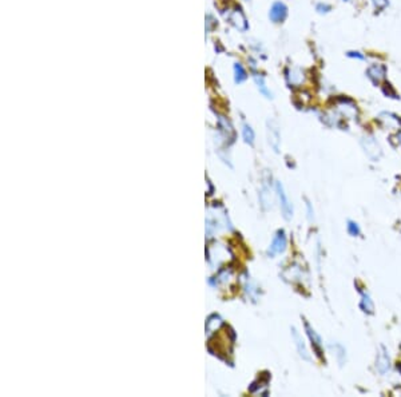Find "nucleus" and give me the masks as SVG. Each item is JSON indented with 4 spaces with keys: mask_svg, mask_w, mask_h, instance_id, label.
Masks as SVG:
<instances>
[{
    "mask_svg": "<svg viewBox=\"0 0 401 397\" xmlns=\"http://www.w3.org/2000/svg\"><path fill=\"white\" fill-rule=\"evenodd\" d=\"M365 74L369 78V81L376 86H379L380 83L384 82L386 78V66L383 63H372L368 66Z\"/></svg>",
    "mask_w": 401,
    "mask_h": 397,
    "instance_id": "nucleus-3",
    "label": "nucleus"
},
{
    "mask_svg": "<svg viewBox=\"0 0 401 397\" xmlns=\"http://www.w3.org/2000/svg\"><path fill=\"white\" fill-rule=\"evenodd\" d=\"M372 3H373L374 8H376V10H379V11L385 10V8L388 7V4H389V1H388V0H372Z\"/></svg>",
    "mask_w": 401,
    "mask_h": 397,
    "instance_id": "nucleus-21",
    "label": "nucleus"
},
{
    "mask_svg": "<svg viewBox=\"0 0 401 397\" xmlns=\"http://www.w3.org/2000/svg\"><path fill=\"white\" fill-rule=\"evenodd\" d=\"M360 308L363 309L364 313L366 314H373L374 313V304L370 295L366 292H361V301H360Z\"/></svg>",
    "mask_w": 401,
    "mask_h": 397,
    "instance_id": "nucleus-14",
    "label": "nucleus"
},
{
    "mask_svg": "<svg viewBox=\"0 0 401 397\" xmlns=\"http://www.w3.org/2000/svg\"><path fill=\"white\" fill-rule=\"evenodd\" d=\"M254 82H256L257 87H258V90H260V92H261L262 95L265 98H267V99H272L273 92L270 91L269 87L266 86V82L263 79V76H261L260 74H256V75H254Z\"/></svg>",
    "mask_w": 401,
    "mask_h": 397,
    "instance_id": "nucleus-15",
    "label": "nucleus"
},
{
    "mask_svg": "<svg viewBox=\"0 0 401 397\" xmlns=\"http://www.w3.org/2000/svg\"><path fill=\"white\" fill-rule=\"evenodd\" d=\"M288 17V7L282 1H274L269 11V19L273 23H282Z\"/></svg>",
    "mask_w": 401,
    "mask_h": 397,
    "instance_id": "nucleus-5",
    "label": "nucleus"
},
{
    "mask_svg": "<svg viewBox=\"0 0 401 397\" xmlns=\"http://www.w3.org/2000/svg\"><path fill=\"white\" fill-rule=\"evenodd\" d=\"M380 122L384 124L386 129L390 130H400L401 129V119L400 117H397L393 113H388V111H384V113L380 114Z\"/></svg>",
    "mask_w": 401,
    "mask_h": 397,
    "instance_id": "nucleus-9",
    "label": "nucleus"
},
{
    "mask_svg": "<svg viewBox=\"0 0 401 397\" xmlns=\"http://www.w3.org/2000/svg\"><path fill=\"white\" fill-rule=\"evenodd\" d=\"M288 246V238L283 230H278L276 233V236L273 238L270 246L267 249V256L269 257H274L276 254H281L285 252V249Z\"/></svg>",
    "mask_w": 401,
    "mask_h": 397,
    "instance_id": "nucleus-4",
    "label": "nucleus"
},
{
    "mask_svg": "<svg viewBox=\"0 0 401 397\" xmlns=\"http://www.w3.org/2000/svg\"><path fill=\"white\" fill-rule=\"evenodd\" d=\"M315 11L318 12V14H321V15H326V14H329V12L331 11V6L329 3L320 1V3H317V6H315Z\"/></svg>",
    "mask_w": 401,
    "mask_h": 397,
    "instance_id": "nucleus-18",
    "label": "nucleus"
},
{
    "mask_svg": "<svg viewBox=\"0 0 401 397\" xmlns=\"http://www.w3.org/2000/svg\"><path fill=\"white\" fill-rule=\"evenodd\" d=\"M361 146H363L364 153L366 154L370 161L377 162L383 155V150H381V146L379 145V142L374 139L372 135H364L361 138Z\"/></svg>",
    "mask_w": 401,
    "mask_h": 397,
    "instance_id": "nucleus-1",
    "label": "nucleus"
},
{
    "mask_svg": "<svg viewBox=\"0 0 401 397\" xmlns=\"http://www.w3.org/2000/svg\"><path fill=\"white\" fill-rule=\"evenodd\" d=\"M267 135H269V145L272 146L273 150L278 153L279 151V143H281V135L278 126L274 122H267Z\"/></svg>",
    "mask_w": 401,
    "mask_h": 397,
    "instance_id": "nucleus-8",
    "label": "nucleus"
},
{
    "mask_svg": "<svg viewBox=\"0 0 401 397\" xmlns=\"http://www.w3.org/2000/svg\"><path fill=\"white\" fill-rule=\"evenodd\" d=\"M344 1H350V0H344Z\"/></svg>",
    "mask_w": 401,
    "mask_h": 397,
    "instance_id": "nucleus-24",
    "label": "nucleus"
},
{
    "mask_svg": "<svg viewBox=\"0 0 401 397\" xmlns=\"http://www.w3.org/2000/svg\"><path fill=\"white\" fill-rule=\"evenodd\" d=\"M397 139H399V142L401 143V130L399 131V134H397Z\"/></svg>",
    "mask_w": 401,
    "mask_h": 397,
    "instance_id": "nucleus-23",
    "label": "nucleus"
},
{
    "mask_svg": "<svg viewBox=\"0 0 401 397\" xmlns=\"http://www.w3.org/2000/svg\"><path fill=\"white\" fill-rule=\"evenodd\" d=\"M247 79V72L244 69V66L241 63H235L234 65V82L237 85L244 83Z\"/></svg>",
    "mask_w": 401,
    "mask_h": 397,
    "instance_id": "nucleus-16",
    "label": "nucleus"
},
{
    "mask_svg": "<svg viewBox=\"0 0 401 397\" xmlns=\"http://www.w3.org/2000/svg\"><path fill=\"white\" fill-rule=\"evenodd\" d=\"M292 338H293L294 345H296V348H297V352H298L299 357L302 360H305V361H312V356H310L309 350L306 348L304 340H302L301 334H299L298 330H297L296 328H292Z\"/></svg>",
    "mask_w": 401,
    "mask_h": 397,
    "instance_id": "nucleus-7",
    "label": "nucleus"
},
{
    "mask_svg": "<svg viewBox=\"0 0 401 397\" xmlns=\"http://www.w3.org/2000/svg\"><path fill=\"white\" fill-rule=\"evenodd\" d=\"M376 369H377L380 375L383 376H385L386 373L390 372V357L384 346L380 348L377 357H376Z\"/></svg>",
    "mask_w": 401,
    "mask_h": 397,
    "instance_id": "nucleus-6",
    "label": "nucleus"
},
{
    "mask_svg": "<svg viewBox=\"0 0 401 397\" xmlns=\"http://www.w3.org/2000/svg\"><path fill=\"white\" fill-rule=\"evenodd\" d=\"M305 332L308 334L310 343L313 345V348H314V350L317 352V354H318L320 357H322V340H321L320 334L315 332L313 328L310 327V324L308 321H305Z\"/></svg>",
    "mask_w": 401,
    "mask_h": 397,
    "instance_id": "nucleus-10",
    "label": "nucleus"
},
{
    "mask_svg": "<svg viewBox=\"0 0 401 397\" xmlns=\"http://www.w3.org/2000/svg\"><path fill=\"white\" fill-rule=\"evenodd\" d=\"M348 231H349V234L353 237L360 236V233H361L360 226H358L356 222H353V221H348Z\"/></svg>",
    "mask_w": 401,
    "mask_h": 397,
    "instance_id": "nucleus-19",
    "label": "nucleus"
},
{
    "mask_svg": "<svg viewBox=\"0 0 401 397\" xmlns=\"http://www.w3.org/2000/svg\"><path fill=\"white\" fill-rule=\"evenodd\" d=\"M306 207H308V217L309 220H313V209H312V205L309 201H306Z\"/></svg>",
    "mask_w": 401,
    "mask_h": 397,
    "instance_id": "nucleus-22",
    "label": "nucleus"
},
{
    "mask_svg": "<svg viewBox=\"0 0 401 397\" xmlns=\"http://www.w3.org/2000/svg\"><path fill=\"white\" fill-rule=\"evenodd\" d=\"M229 20L234 24L235 27L240 28L242 31H245L246 28H247V23H246L245 17H244V14L241 12V10H235V11H233V14L230 15Z\"/></svg>",
    "mask_w": 401,
    "mask_h": 397,
    "instance_id": "nucleus-13",
    "label": "nucleus"
},
{
    "mask_svg": "<svg viewBox=\"0 0 401 397\" xmlns=\"http://www.w3.org/2000/svg\"><path fill=\"white\" fill-rule=\"evenodd\" d=\"M286 79L290 86H301L305 82V74L301 69H288L286 70Z\"/></svg>",
    "mask_w": 401,
    "mask_h": 397,
    "instance_id": "nucleus-11",
    "label": "nucleus"
},
{
    "mask_svg": "<svg viewBox=\"0 0 401 397\" xmlns=\"http://www.w3.org/2000/svg\"><path fill=\"white\" fill-rule=\"evenodd\" d=\"M242 137H244V140H245L247 145H253L254 143L256 134H254V130L251 129L250 124L245 123L242 126Z\"/></svg>",
    "mask_w": 401,
    "mask_h": 397,
    "instance_id": "nucleus-17",
    "label": "nucleus"
},
{
    "mask_svg": "<svg viewBox=\"0 0 401 397\" xmlns=\"http://www.w3.org/2000/svg\"><path fill=\"white\" fill-rule=\"evenodd\" d=\"M329 349L333 352V356L336 357V360L338 361V364H345V361H347V350H345V348L342 346L341 344H329Z\"/></svg>",
    "mask_w": 401,
    "mask_h": 397,
    "instance_id": "nucleus-12",
    "label": "nucleus"
},
{
    "mask_svg": "<svg viewBox=\"0 0 401 397\" xmlns=\"http://www.w3.org/2000/svg\"><path fill=\"white\" fill-rule=\"evenodd\" d=\"M276 193H277L278 201H279V207H281L282 217L286 221H290L292 217H293V205L290 202L288 194L285 191V189H283L281 182L276 183Z\"/></svg>",
    "mask_w": 401,
    "mask_h": 397,
    "instance_id": "nucleus-2",
    "label": "nucleus"
},
{
    "mask_svg": "<svg viewBox=\"0 0 401 397\" xmlns=\"http://www.w3.org/2000/svg\"><path fill=\"white\" fill-rule=\"evenodd\" d=\"M347 56L348 58H350V59H356V60L366 59V56H365L361 51H356V50H350V51H348Z\"/></svg>",
    "mask_w": 401,
    "mask_h": 397,
    "instance_id": "nucleus-20",
    "label": "nucleus"
}]
</instances>
